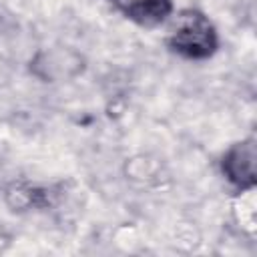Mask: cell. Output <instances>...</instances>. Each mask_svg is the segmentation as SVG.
Returning a JSON list of instances; mask_svg holds the SVG:
<instances>
[{"label": "cell", "mask_w": 257, "mask_h": 257, "mask_svg": "<svg viewBox=\"0 0 257 257\" xmlns=\"http://www.w3.org/2000/svg\"><path fill=\"white\" fill-rule=\"evenodd\" d=\"M167 42L171 50L191 60L209 58L219 46L213 24L205 14L197 10H183L177 16V22L171 28Z\"/></svg>", "instance_id": "6da1fadb"}, {"label": "cell", "mask_w": 257, "mask_h": 257, "mask_svg": "<svg viewBox=\"0 0 257 257\" xmlns=\"http://www.w3.org/2000/svg\"><path fill=\"white\" fill-rule=\"evenodd\" d=\"M225 177L239 189H253L255 185V147L251 141L239 143L223 157Z\"/></svg>", "instance_id": "7a4b0ae2"}, {"label": "cell", "mask_w": 257, "mask_h": 257, "mask_svg": "<svg viewBox=\"0 0 257 257\" xmlns=\"http://www.w3.org/2000/svg\"><path fill=\"white\" fill-rule=\"evenodd\" d=\"M112 6L128 20L141 26H157L173 12L171 0H110Z\"/></svg>", "instance_id": "3957f363"}]
</instances>
